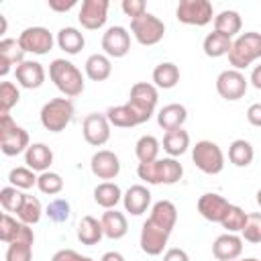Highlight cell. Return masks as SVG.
<instances>
[{
	"label": "cell",
	"instance_id": "cell-51",
	"mask_svg": "<svg viewBox=\"0 0 261 261\" xmlns=\"http://www.w3.org/2000/svg\"><path fill=\"white\" fill-rule=\"evenodd\" d=\"M47 4H49V8L55 10V12H67V10H71L77 2H75V0H67V2H65V0H49Z\"/></svg>",
	"mask_w": 261,
	"mask_h": 261
},
{
	"label": "cell",
	"instance_id": "cell-35",
	"mask_svg": "<svg viewBox=\"0 0 261 261\" xmlns=\"http://www.w3.org/2000/svg\"><path fill=\"white\" fill-rule=\"evenodd\" d=\"M241 27H243V20L237 10H222L214 16V31H218L230 39L241 33Z\"/></svg>",
	"mask_w": 261,
	"mask_h": 261
},
{
	"label": "cell",
	"instance_id": "cell-40",
	"mask_svg": "<svg viewBox=\"0 0 261 261\" xmlns=\"http://www.w3.org/2000/svg\"><path fill=\"white\" fill-rule=\"evenodd\" d=\"M37 179H39V175H37L33 169H29L27 165H24V167H14V169H10V173H8L10 186H14V188H18V190H31L33 186H37Z\"/></svg>",
	"mask_w": 261,
	"mask_h": 261
},
{
	"label": "cell",
	"instance_id": "cell-55",
	"mask_svg": "<svg viewBox=\"0 0 261 261\" xmlns=\"http://www.w3.org/2000/svg\"><path fill=\"white\" fill-rule=\"evenodd\" d=\"M237 261H259V259H255V257H249V259H237Z\"/></svg>",
	"mask_w": 261,
	"mask_h": 261
},
{
	"label": "cell",
	"instance_id": "cell-34",
	"mask_svg": "<svg viewBox=\"0 0 261 261\" xmlns=\"http://www.w3.org/2000/svg\"><path fill=\"white\" fill-rule=\"evenodd\" d=\"M232 47V39L218 33V31H212L204 37V43H202V49L208 57H222V55H228Z\"/></svg>",
	"mask_w": 261,
	"mask_h": 261
},
{
	"label": "cell",
	"instance_id": "cell-49",
	"mask_svg": "<svg viewBox=\"0 0 261 261\" xmlns=\"http://www.w3.org/2000/svg\"><path fill=\"white\" fill-rule=\"evenodd\" d=\"M247 120H249V124L261 128V102H255L247 108Z\"/></svg>",
	"mask_w": 261,
	"mask_h": 261
},
{
	"label": "cell",
	"instance_id": "cell-54",
	"mask_svg": "<svg viewBox=\"0 0 261 261\" xmlns=\"http://www.w3.org/2000/svg\"><path fill=\"white\" fill-rule=\"evenodd\" d=\"M255 200H257V204H259V206H261V188H259V190H257V198H255Z\"/></svg>",
	"mask_w": 261,
	"mask_h": 261
},
{
	"label": "cell",
	"instance_id": "cell-46",
	"mask_svg": "<svg viewBox=\"0 0 261 261\" xmlns=\"http://www.w3.org/2000/svg\"><path fill=\"white\" fill-rule=\"evenodd\" d=\"M69 204H67V200H63V198H57V200H53L49 206H47V216H49V220H53V222H65L67 218H69Z\"/></svg>",
	"mask_w": 261,
	"mask_h": 261
},
{
	"label": "cell",
	"instance_id": "cell-45",
	"mask_svg": "<svg viewBox=\"0 0 261 261\" xmlns=\"http://www.w3.org/2000/svg\"><path fill=\"white\" fill-rule=\"evenodd\" d=\"M20 226H22V222H20V220L12 218L8 212H6V214H2V218H0V241H2V243H6V245H10V243L16 239V234H18Z\"/></svg>",
	"mask_w": 261,
	"mask_h": 261
},
{
	"label": "cell",
	"instance_id": "cell-44",
	"mask_svg": "<svg viewBox=\"0 0 261 261\" xmlns=\"http://www.w3.org/2000/svg\"><path fill=\"white\" fill-rule=\"evenodd\" d=\"M241 232H243V241H247L251 245H259L261 243V212H251L247 216V224Z\"/></svg>",
	"mask_w": 261,
	"mask_h": 261
},
{
	"label": "cell",
	"instance_id": "cell-15",
	"mask_svg": "<svg viewBox=\"0 0 261 261\" xmlns=\"http://www.w3.org/2000/svg\"><path fill=\"white\" fill-rule=\"evenodd\" d=\"M102 49H104V55L108 57H114V59L124 57L130 51V33L120 24L106 29V33L102 35Z\"/></svg>",
	"mask_w": 261,
	"mask_h": 261
},
{
	"label": "cell",
	"instance_id": "cell-24",
	"mask_svg": "<svg viewBox=\"0 0 261 261\" xmlns=\"http://www.w3.org/2000/svg\"><path fill=\"white\" fill-rule=\"evenodd\" d=\"M24 163L33 171H39V173L49 171L53 163V151L45 143H33L24 153Z\"/></svg>",
	"mask_w": 261,
	"mask_h": 261
},
{
	"label": "cell",
	"instance_id": "cell-30",
	"mask_svg": "<svg viewBox=\"0 0 261 261\" xmlns=\"http://www.w3.org/2000/svg\"><path fill=\"white\" fill-rule=\"evenodd\" d=\"M55 41H57V47L61 51H65L67 55H77L84 49V45H86L84 35L75 27H63V29H59Z\"/></svg>",
	"mask_w": 261,
	"mask_h": 261
},
{
	"label": "cell",
	"instance_id": "cell-2",
	"mask_svg": "<svg viewBox=\"0 0 261 261\" xmlns=\"http://www.w3.org/2000/svg\"><path fill=\"white\" fill-rule=\"evenodd\" d=\"M49 77L55 88L63 94V98H75L86 88L82 71L67 59H53L49 63Z\"/></svg>",
	"mask_w": 261,
	"mask_h": 261
},
{
	"label": "cell",
	"instance_id": "cell-36",
	"mask_svg": "<svg viewBox=\"0 0 261 261\" xmlns=\"http://www.w3.org/2000/svg\"><path fill=\"white\" fill-rule=\"evenodd\" d=\"M253 157H255V151H253V145L245 139H237L230 143L228 147V161L237 167H247L253 163Z\"/></svg>",
	"mask_w": 261,
	"mask_h": 261
},
{
	"label": "cell",
	"instance_id": "cell-50",
	"mask_svg": "<svg viewBox=\"0 0 261 261\" xmlns=\"http://www.w3.org/2000/svg\"><path fill=\"white\" fill-rule=\"evenodd\" d=\"M163 261H190V257H188V253L184 249L173 247V249H167L163 253Z\"/></svg>",
	"mask_w": 261,
	"mask_h": 261
},
{
	"label": "cell",
	"instance_id": "cell-48",
	"mask_svg": "<svg viewBox=\"0 0 261 261\" xmlns=\"http://www.w3.org/2000/svg\"><path fill=\"white\" fill-rule=\"evenodd\" d=\"M51 261H94V259L92 257H86V255H82V253H77L73 249H59L51 257Z\"/></svg>",
	"mask_w": 261,
	"mask_h": 261
},
{
	"label": "cell",
	"instance_id": "cell-32",
	"mask_svg": "<svg viewBox=\"0 0 261 261\" xmlns=\"http://www.w3.org/2000/svg\"><path fill=\"white\" fill-rule=\"evenodd\" d=\"M190 147V135L184 128H175V130H167L163 135V151L169 157H179L188 151Z\"/></svg>",
	"mask_w": 261,
	"mask_h": 261
},
{
	"label": "cell",
	"instance_id": "cell-27",
	"mask_svg": "<svg viewBox=\"0 0 261 261\" xmlns=\"http://www.w3.org/2000/svg\"><path fill=\"white\" fill-rule=\"evenodd\" d=\"M84 69H86V75L92 80V82H104L110 77L112 73V63H110V57L104 55V53H94L86 59L84 63Z\"/></svg>",
	"mask_w": 261,
	"mask_h": 261
},
{
	"label": "cell",
	"instance_id": "cell-19",
	"mask_svg": "<svg viewBox=\"0 0 261 261\" xmlns=\"http://www.w3.org/2000/svg\"><path fill=\"white\" fill-rule=\"evenodd\" d=\"M14 77L18 82V86H22L27 90H37L45 82V67L39 61L24 59L20 65L14 67Z\"/></svg>",
	"mask_w": 261,
	"mask_h": 261
},
{
	"label": "cell",
	"instance_id": "cell-42",
	"mask_svg": "<svg viewBox=\"0 0 261 261\" xmlns=\"http://www.w3.org/2000/svg\"><path fill=\"white\" fill-rule=\"evenodd\" d=\"M37 188L41 194H47V196H55L63 190V177L55 171H43L39 173V179H37Z\"/></svg>",
	"mask_w": 261,
	"mask_h": 261
},
{
	"label": "cell",
	"instance_id": "cell-14",
	"mask_svg": "<svg viewBox=\"0 0 261 261\" xmlns=\"http://www.w3.org/2000/svg\"><path fill=\"white\" fill-rule=\"evenodd\" d=\"M169 234H171L169 230L161 228L159 224H155L153 220L147 218V220L143 222L141 239H139L143 253H147V255H151V257L161 255L163 249H165V245H167V241H169Z\"/></svg>",
	"mask_w": 261,
	"mask_h": 261
},
{
	"label": "cell",
	"instance_id": "cell-38",
	"mask_svg": "<svg viewBox=\"0 0 261 261\" xmlns=\"http://www.w3.org/2000/svg\"><path fill=\"white\" fill-rule=\"evenodd\" d=\"M247 216H249V214H247L241 206L230 204L220 224H222V228H224L226 232H234V234H237V232H241V230L245 228V224H247Z\"/></svg>",
	"mask_w": 261,
	"mask_h": 261
},
{
	"label": "cell",
	"instance_id": "cell-4",
	"mask_svg": "<svg viewBox=\"0 0 261 261\" xmlns=\"http://www.w3.org/2000/svg\"><path fill=\"white\" fill-rule=\"evenodd\" d=\"M41 124L49 133H61L73 118V102L69 98H53L41 108Z\"/></svg>",
	"mask_w": 261,
	"mask_h": 261
},
{
	"label": "cell",
	"instance_id": "cell-52",
	"mask_svg": "<svg viewBox=\"0 0 261 261\" xmlns=\"http://www.w3.org/2000/svg\"><path fill=\"white\" fill-rule=\"evenodd\" d=\"M249 82H251V86H253V88L261 90V63L253 67V71H251V77H249Z\"/></svg>",
	"mask_w": 261,
	"mask_h": 261
},
{
	"label": "cell",
	"instance_id": "cell-37",
	"mask_svg": "<svg viewBox=\"0 0 261 261\" xmlns=\"http://www.w3.org/2000/svg\"><path fill=\"white\" fill-rule=\"evenodd\" d=\"M159 149H161V143L153 135H143L135 145V155L139 163H151L159 159Z\"/></svg>",
	"mask_w": 261,
	"mask_h": 261
},
{
	"label": "cell",
	"instance_id": "cell-31",
	"mask_svg": "<svg viewBox=\"0 0 261 261\" xmlns=\"http://www.w3.org/2000/svg\"><path fill=\"white\" fill-rule=\"evenodd\" d=\"M179 82V67L171 61H161L153 69V86L161 90H171Z\"/></svg>",
	"mask_w": 261,
	"mask_h": 261
},
{
	"label": "cell",
	"instance_id": "cell-26",
	"mask_svg": "<svg viewBox=\"0 0 261 261\" xmlns=\"http://www.w3.org/2000/svg\"><path fill=\"white\" fill-rule=\"evenodd\" d=\"M149 220H153L155 224H159L161 228L165 230H173L175 222H177V208L173 202L169 200H159L151 206V214H149Z\"/></svg>",
	"mask_w": 261,
	"mask_h": 261
},
{
	"label": "cell",
	"instance_id": "cell-1",
	"mask_svg": "<svg viewBox=\"0 0 261 261\" xmlns=\"http://www.w3.org/2000/svg\"><path fill=\"white\" fill-rule=\"evenodd\" d=\"M137 175H139V179H143L145 184H151V186H159V184L173 186L181 179L184 167L175 157H163V159H155L151 163H139Z\"/></svg>",
	"mask_w": 261,
	"mask_h": 261
},
{
	"label": "cell",
	"instance_id": "cell-9",
	"mask_svg": "<svg viewBox=\"0 0 261 261\" xmlns=\"http://www.w3.org/2000/svg\"><path fill=\"white\" fill-rule=\"evenodd\" d=\"M214 16L212 4L208 0H179L175 8V18L181 24L206 27Z\"/></svg>",
	"mask_w": 261,
	"mask_h": 261
},
{
	"label": "cell",
	"instance_id": "cell-29",
	"mask_svg": "<svg viewBox=\"0 0 261 261\" xmlns=\"http://www.w3.org/2000/svg\"><path fill=\"white\" fill-rule=\"evenodd\" d=\"M122 190L118 188V184L114 181H102L94 188V202L98 206H102L104 210H110V208H116V204L122 200Z\"/></svg>",
	"mask_w": 261,
	"mask_h": 261
},
{
	"label": "cell",
	"instance_id": "cell-16",
	"mask_svg": "<svg viewBox=\"0 0 261 261\" xmlns=\"http://www.w3.org/2000/svg\"><path fill=\"white\" fill-rule=\"evenodd\" d=\"M33 243L35 232L29 224L22 222L16 239L6 249V261H33Z\"/></svg>",
	"mask_w": 261,
	"mask_h": 261
},
{
	"label": "cell",
	"instance_id": "cell-20",
	"mask_svg": "<svg viewBox=\"0 0 261 261\" xmlns=\"http://www.w3.org/2000/svg\"><path fill=\"white\" fill-rule=\"evenodd\" d=\"M241 253H243V237L234 232H224L216 237V241L212 243V255L218 261H237Z\"/></svg>",
	"mask_w": 261,
	"mask_h": 261
},
{
	"label": "cell",
	"instance_id": "cell-21",
	"mask_svg": "<svg viewBox=\"0 0 261 261\" xmlns=\"http://www.w3.org/2000/svg\"><path fill=\"white\" fill-rule=\"evenodd\" d=\"M122 204H124V210H126L128 214L141 216V214H145L147 208L151 206V192H149L145 186H141V184L130 186V188L124 192V196H122Z\"/></svg>",
	"mask_w": 261,
	"mask_h": 261
},
{
	"label": "cell",
	"instance_id": "cell-23",
	"mask_svg": "<svg viewBox=\"0 0 261 261\" xmlns=\"http://www.w3.org/2000/svg\"><path fill=\"white\" fill-rule=\"evenodd\" d=\"M188 120V110L184 104H167L163 106L159 112H157V124L167 133V130H175V128H181L184 122Z\"/></svg>",
	"mask_w": 261,
	"mask_h": 261
},
{
	"label": "cell",
	"instance_id": "cell-22",
	"mask_svg": "<svg viewBox=\"0 0 261 261\" xmlns=\"http://www.w3.org/2000/svg\"><path fill=\"white\" fill-rule=\"evenodd\" d=\"M24 61V51L18 45V39H2L0 41V75L6 77L10 67L20 65Z\"/></svg>",
	"mask_w": 261,
	"mask_h": 261
},
{
	"label": "cell",
	"instance_id": "cell-43",
	"mask_svg": "<svg viewBox=\"0 0 261 261\" xmlns=\"http://www.w3.org/2000/svg\"><path fill=\"white\" fill-rule=\"evenodd\" d=\"M20 100V90L12 82H2L0 84V114L10 112L12 106H16Z\"/></svg>",
	"mask_w": 261,
	"mask_h": 261
},
{
	"label": "cell",
	"instance_id": "cell-6",
	"mask_svg": "<svg viewBox=\"0 0 261 261\" xmlns=\"http://www.w3.org/2000/svg\"><path fill=\"white\" fill-rule=\"evenodd\" d=\"M157 100H159V94H157V88L153 84L137 82L130 88V94H128V102L126 104L133 108V112L139 116V120L143 124V122H147L155 114Z\"/></svg>",
	"mask_w": 261,
	"mask_h": 261
},
{
	"label": "cell",
	"instance_id": "cell-5",
	"mask_svg": "<svg viewBox=\"0 0 261 261\" xmlns=\"http://www.w3.org/2000/svg\"><path fill=\"white\" fill-rule=\"evenodd\" d=\"M29 147H31L29 133L12 120L10 112L0 114V149H2V153L8 157H14L18 153H27Z\"/></svg>",
	"mask_w": 261,
	"mask_h": 261
},
{
	"label": "cell",
	"instance_id": "cell-8",
	"mask_svg": "<svg viewBox=\"0 0 261 261\" xmlns=\"http://www.w3.org/2000/svg\"><path fill=\"white\" fill-rule=\"evenodd\" d=\"M130 33L137 39V43H141L145 47H153L163 39L165 24L159 16H155L151 12H145V14L130 20Z\"/></svg>",
	"mask_w": 261,
	"mask_h": 261
},
{
	"label": "cell",
	"instance_id": "cell-25",
	"mask_svg": "<svg viewBox=\"0 0 261 261\" xmlns=\"http://www.w3.org/2000/svg\"><path fill=\"white\" fill-rule=\"evenodd\" d=\"M102 222V228H104V237L112 239V241H118L122 239L126 232H128V222H126V216L122 212H118L116 208H110L102 214L100 218Z\"/></svg>",
	"mask_w": 261,
	"mask_h": 261
},
{
	"label": "cell",
	"instance_id": "cell-41",
	"mask_svg": "<svg viewBox=\"0 0 261 261\" xmlns=\"http://www.w3.org/2000/svg\"><path fill=\"white\" fill-rule=\"evenodd\" d=\"M24 196L27 194H22L18 188L6 186V188L0 190V204H2V208L6 212H16L18 214L20 208H22V204H24Z\"/></svg>",
	"mask_w": 261,
	"mask_h": 261
},
{
	"label": "cell",
	"instance_id": "cell-39",
	"mask_svg": "<svg viewBox=\"0 0 261 261\" xmlns=\"http://www.w3.org/2000/svg\"><path fill=\"white\" fill-rule=\"evenodd\" d=\"M41 214H43V206H41L39 198L27 194V196H24V204H22L20 212L16 214L18 220L24 222V224H29V226H33V224H37V222L41 220Z\"/></svg>",
	"mask_w": 261,
	"mask_h": 261
},
{
	"label": "cell",
	"instance_id": "cell-28",
	"mask_svg": "<svg viewBox=\"0 0 261 261\" xmlns=\"http://www.w3.org/2000/svg\"><path fill=\"white\" fill-rule=\"evenodd\" d=\"M104 237V228H102V222L94 216H84L80 222H77V241L82 245H98Z\"/></svg>",
	"mask_w": 261,
	"mask_h": 261
},
{
	"label": "cell",
	"instance_id": "cell-10",
	"mask_svg": "<svg viewBox=\"0 0 261 261\" xmlns=\"http://www.w3.org/2000/svg\"><path fill=\"white\" fill-rule=\"evenodd\" d=\"M247 88H249V80L239 69H232V67L224 69L216 77V92L220 98H224L228 102L241 100L247 94Z\"/></svg>",
	"mask_w": 261,
	"mask_h": 261
},
{
	"label": "cell",
	"instance_id": "cell-53",
	"mask_svg": "<svg viewBox=\"0 0 261 261\" xmlns=\"http://www.w3.org/2000/svg\"><path fill=\"white\" fill-rule=\"evenodd\" d=\"M100 261H126V259H124V255L118 253V251H106Z\"/></svg>",
	"mask_w": 261,
	"mask_h": 261
},
{
	"label": "cell",
	"instance_id": "cell-47",
	"mask_svg": "<svg viewBox=\"0 0 261 261\" xmlns=\"http://www.w3.org/2000/svg\"><path fill=\"white\" fill-rule=\"evenodd\" d=\"M120 8H122V12H124L130 20L147 12V4H145L143 0H122Z\"/></svg>",
	"mask_w": 261,
	"mask_h": 261
},
{
	"label": "cell",
	"instance_id": "cell-17",
	"mask_svg": "<svg viewBox=\"0 0 261 261\" xmlns=\"http://www.w3.org/2000/svg\"><path fill=\"white\" fill-rule=\"evenodd\" d=\"M90 167L98 179H114L120 173V159L116 153H112L108 149H100L92 155Z\"/></svg>",
	"mask_w": 261,
	"mask_h": 261
},
{
	"label": "cell",
	"instance_id": "cell-13",
	"mask_svg": "<svg viewBox=\"0 0 261 261\" xmlns=\"http://www.w3.org/2000/svg\"><path fill=\"white\" fill-rule=\"evenodd\" d=\"M82 135H84L86 143L92 147L106 145L110 139V122H108L106 114H100V112L88 114L82 122Z\"/></svg>",
	"mask_w": 261,
	"mask_h": 261
},
{
	"label": "cell",
	"instance_id": "cell-33",
	"mask_svg": "<svg viewBox=\"0 0 261 261\" xmlns=\"http://www.w3.org/2000/svg\"><path fill=\"white\" fill-rule=\"evenodd\" d=\"M106 118L110 124L118 126V128H133V126H139L141 120L139 116L133 112V108L128 104H120V106H110L106 110Z\"/></svg>",
	"mask_w": 261,
	"mask_h": 261
},
{
	"label": "cell",
	"instance_id": "cell-11",
	"mask_svg": "<svg viewBox=\"0 0 261 261\" xmlns=\"http://www.w3.org/2000/svg\"><path fill=\"white\" fill-rule=\"evenodd\" d=\"M53 43L55 39L45 27H29L18 35V45L22 51L33 55H47L53 49Z\"/></svg>",
	"mask_w": 261,
	"mask_h": 261
},
{
	"label": "cell",
	"instance_id": "cell-12",
	"mask_svg": "<svg viewBox=\"0 0 261 261\" xmlns=\"http://www.w3.org/2000/svg\"><path fill=\"white\" fill-rule=\"evenodd\" d=\"M108 8H110L108 0H84L77 12V20L84 29L98 31L108 20Z\"/></svg>",
	"mask_w": 261,
	"mask_h": 261
},
{
	"label": "cell",
	"instance_id": "cell-18",
	"mask_svg": "<svg viewBox=\"0 0 261 261\" xmlns=\"http://www.w3.org/2000/svg\"><path fill=\"white\" fill-rule=\"evenodd\" d=\"M196 206H198V212L202 214V218L220 224L222 218H224V214H226V210H228V206H230V202L224 196H220V194L208 192V194H202L198 198V204Z\"/></svg>",
	"mask_w": 261,
	"mask_h": 261
},
{
	"label": "cell",
	"instance_id": "cell-3",
	"mask_svg": "<svg viewBox=\"0 0 261 261\" xmlns=\"http://www.w3.org/2000/svg\"><path fill=\"white\" fill-rule=\"evenodd\" d=\"M259 57H261V33L255 31L241 33L232 41V47L228 51V63L232 65V69L239 71L255 63Z\"/></svg>",
	"mask_w": 261,
	"mask_h": 261
},
{
	"label": "cell",
	"instance_id": "cell-7",
	"mask_svg": "<svg viewBox=\"0 0 261 261\" xmlns=\"http://www.w3.org/2000/svg\"><path fill=\"white\" fill-rule=\"evenodd\" d=\"M192 161L202 173H208V175H216L224 169L222 149L214 141H208V139H202L192 147Z\"/></svg>",
	"mask_w": 261,
	"mask_h": 261
}]
</instances>
